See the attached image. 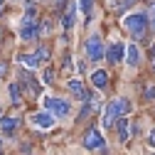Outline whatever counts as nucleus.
<instances>
[{"label":"nucleus","instance_id":"f257e3e1","mask_svg":"<svg viewBox=\"0 0 155 155\" xmlns=\"http://www.w3.org/2000/svg\"><path fill=\"white\" fill-rule=\"evenodd\" d=\"M123 25L135 35V37H138V40H140V37H145V25H148V15L145 12H130V15H126L123 17Z\"/></svg>","mask_w":155,"mask_h":155},{"label":"nucleus","instance_id":"f03ea898","mask_svg":"<svg viewBox=\"0 0 155 155\" xmlns=\"http://www.w3.org/2000/svg\"><path fill=\"white\" fill-rule=\"evenodd\" d=\"M104 57V45H101V37L99 35H91L86 40V59L91 62H99Z\"/></svg>","mask_w":155,"mask_h":155},{"label":"nucleus","instance_id":"7ed1b4c3","mask_svg":"<svg viewBox=\"0 0 155 155\" xmlns=\"http://www.w3.org/2000/svg\"><path fill=\"white\" fill-rule=\"evenodd\" d=\"M81 143H84V148H86V150L104 148V135H101V130H99V128H89V130L84 133Z\"/></svg>","mask_w":155,"mask_h":155},{"label":"nucleus","instance_id":"20e7f679","mask_svg":"<svg viewBox=\"0 0 155 155\" xmlns=\"http://www.w3.org/2000/svg\"><path fill=\"white\" fill-rule=\"evenodd\" d=\"M45 106H47L54 116H59V118H62V116H69V104H67L64 99H57V96H47V99H45Z\"/></svg>","mask_w":155,"mask_h":155},{"label":"nucleus","instance_id":"39448f33","mask_svg":"<svg viewBox=\"0 0 155 155\" xmlns=\"http://www.w3.org/2000/svg\"><path fill=\"white\" fill-rule=\"evenodd\" d=\"M32 126L35 128H40V130H47V128H52L54 126V116L52 113H47V111H42V113H32Z\"/></svg>","mask_w":155,"mask_h":155},{"label":"nucleus","instance_id":"423d86ee","mask_svg":"<svg viewBox=\"0 0 155 155\" xmlns=\"http://www.w3.org/2000/svg\"><path fill=\"white\" fill-rule=\"evenodd\" d=\"M123 54H126V47L121 45V42H113L106 52H104V57H106V59L111 62V64H118L121 59H123Z\"/></svg>","mask_w":155,"mask_h":155},{"label":"nucleus","instance_id":"0eeeda50","mask_svg":"<svg viewBox=\"0 0 155 155\" xmlns=\"http://www.w3.org/2000/svg\"><path fill=\"white\" fill-rule=\"evenodd\" d=\"M126 62H128V67H138L140 64V49H138V45H128L126 47Z\"/></svg>","mask_w":155,"mask_h":155},{"label":"nucleus","instance_id":"6e6552de","mask_svg":"<svg viewBox=\"0 0 155 155\" xmlns=\"http://www.w3.org/2000/svg\"><path fill=\"white\" fill-rule=\"evenodd\" d=\"M67 86H69V91H71V94L76 96V99H81V101H86L89 96H91V94H89V91L84 89V84H81V81H76V79H71V81H69Z\"/></svg>","mask_w":155,"mask_h":155},{"label":"nucleus","instance_id":"1a4fd4ad","mask_svg":"<svg viewBox=\"0 0 155 155\" xmlns=\"http://www.w3.org/2000/svg\"><path fill=\"white\" fill-rule=\"evenodd\" d=\"M91 84H94L96 89H106V84H108V74H106L104 69H96V71L91 74Z\"/></svg>","mask_w":155,"mask_h":155},{"label":"nucleus","instance_id":"9d476101","mask_svg":"<svg viewBox=\"0 0 155 155\" xmlns=\"http://www.w3.org/2000/svg\"><path fill=\"white\" fill-rule=\"evenodd\" d=\"M15 128H17L15 118H10V116H3V118H0V130H3V135H12Z\"/></svg>","mask_w":155,"mask_h":155},{"label":"nucleus","instance_id":"9b49d317","mask_svg":"<svg viewBox=\"0 0 155 155\" xmlns=\"http://www.w3.org/2000/svg\"><path fill=\"white\" fill-rule=\"evenodd\" d=\"M128 135H130L128 118H126V116H121V118H118V140H121V143H126V140H128Z\"/></svg>","mask_w":155,"mask_h":155},{"label":"nucleus","instance_id":"f8f14e48","mask_svg":"<svg viewBox=\"0 0 155 155\" xmlns=\"http://www.w3.org/2000/svg\"><path fill=\"white\" fill-rule=\"evenodd\" d=\"M116 116H118V113H116V104L111 101L106 106V113H104V126H113L116 123Z\"/></svg>","mask_w":155,"mask_h":155},{"label":"nucleus","instance_id":"ddd939ff","mask_svg":"<svg viewBox=\"0 0 155 155\" xmlns=\"http://www.w3.org/2000/svg\"><path fill=\"white\" fill-rule=\"evenodd\" d=\"M113 104H116V113H118V116H126L130 111V104H128V99H123V96L113 99Z\"/></svg>","mask_w":155,"mask_h":155},{"label":"nucleus","instance_id":"4468645a","mask_svg":"<svg viewBox=\"0 0 155 155\" xmlns=\"http://www.w3.org/2000/svg\"><path fill=\"white\" fill-rule=\"evenodd\" d=\"M74 17H76V5H69V10H67V15H64V20H62L67 30H69V27L74 25Z\"/></svg>","mask_w":155,"mask_h":155},{"label":"nucleus","instance_id":"2eb2a0df","mask_svg":"<svg viewBox=\"0 0 155 155\" xmlns=\"http://www.w3.org/2000/svg\"><path fill=\"white\" fill-rule=\"evenodd\" d=\"M79 8L86 17H91V8H94V0H79Z\"/></svg>","mask_w":155,"mask_h":155},{"label":"nucleus","instance_id":"dca6fc26","mask_svg":"<svg viewBox=\"0 0 155 155\" xmlns=\"http://www.w3.org/2000/svg\"><path fill=\"white\" fill-rule=\"evenodd\" d=\"M10 99H12V104H20V89H17V84H10Z\"/></svg>","mask_w":155,"mask_h":155},{"label":"nucleus","instance_id":"f3484780","mask_svg":"<svg viewBox=\"0 0 155 155\" xmlns=\"http://www.w3.org/2000/svg\"><path fill=\"white\" fill-rule=\"evenodd\" d=\"M52 79H54V69H47L45 71V84H52Z\"/></svg>","mask_w":155,"mask_h":155},{"label":"nucleus","instance_id":"a211bd4d","mask_svg":"<svg viewBox=\"0 0 155 155\" xmlns=\"http://www.w3.org/2000/svg\"><path fill=\"white\" fill-rule=\"evenodd\" d=\"M148 20H150V25L155 27V3L150 5V12H148Z\"/></svg>","mask_w":155,"mask_h":155},{"label":"nucleus","instance_id":"6ab92c4d","mask_svg":"<svg viewBox=\"0 0 155 155\" xmlns=\"http://www.w3.org/2000/svg\"><path fill=\"white\" fill-rule=\"evenodd\" d=\"M130 3H135V0H121V3H118V10H126Z\"/></svg>","mask_w":155,"mask_h":155},{"label":"nucleus","instance_id":"aec40b11","mask_svg":"<svg viewBox=\"0 0 155 155\" xmlns=\"http://www.w3.org/2000/svg\"><path fill=\"white\" fill-rule=\"evenodd\" d=\"M145 94H148V99H155V86H148Z\"/></svg>","mask_w":155,"mask_h":155},{"label":"nucleus","instance_id":"412c9836","mask_svg":"<svg viewBox=\"0 0 155 155\" xmlns=\"http://www.w3.org/2000/svg\"><path fill=\"white\" fill-rule=\"evenodd\" d=\"M148 143H150V145H153V148H155V130H153V133H150V138H148Z\"/></svg>","mask_w":155,"mask_h":155},{"label":"nucleus","instance_id":"4be33fe9","mask_svg":"<svg viewBox=\"0 0 155 155\" xmlns=\"http://www.w3.org/2000/svg\"><path fill=\"white\" fill-rule=\"evenodd\" d=\"M153 69H155V47H153Z\"/></svg>","mask_w":155,"mask_h":155},{"label":"nucleus","instance_id":"5701e85b","mask_svg":"<svg viewBox=\"0 0 155 155\" xmlns=\"http://www.w3.org/2000/svg\"><path fill=\"white\" fill-rule=\"evenodd\" d=\"M62 3H64V0H57V5H62Z\"/></svg>","mask_w":155,"mask_h":155},{"label":"nucleus","instance_id":"b1692460","mask_svg":"<svg viewBox=\"0 0 155 155\" xmlns=\"http://www.w3.org/2000/svg\"><path fill=\"white\" fill-rule=\"evenodd\" d=\"M0 5H3V0H0Z\"/></svg>","mask_w":155,"mask_h":155}]
</instances>
